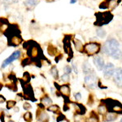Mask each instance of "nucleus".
Listing matches in <instances>:
<instances>
[{"label":"nucleus","mask_w":122,"mask_h":122,"mask_svg":"<svg viewBox=\"0 0 122 122\" xmlns=\"http://www.w3.org/2000/svg\"><path fill=\"white\" fill-rule=\"evenodd\" d=\"M102 51L106 56L112 57L114 60L122 59V50L120 49V43L116 38L107 39L102 47Z\"/></svg>","instance_id":"1"},{"label":"nucleus","mask_w":122,"mask_h":122,"mask_svg":"<svg viewBox=\"0 0 122 122\" xmlns=\"http://www.w3.org/2000/svg\"><path fill=\"white\" fill-rule=\"evenodd\" d=\"M95 16L97 17V20L95 22V25H105L107 23L112 20L113 15L110 12H103V13H98L95 14Z\"/></svg>","instance_id":"2"},{"label":"nucleus","mask_w":122,"mask_h":122,"mask_svg":"<svg viewBox=\"0 0 122 122\" xmlns=\"http://www.w3.org/2000/svg\"><path fill=\"white\" fill-rule=\"evenodd\" d=\"M84 81L86 86L90 89H95L98 86V76L94 72L86 75L84 77Z\"/></svg>","instance_id":"3"},{"label":"nucleus","mask_w":122,"mask_h":122,"mask_svg":"<svg viewBox=\"0 0 122 122\" xmlns=\"http://www.w3.org/2000/svg\"><path fill=\"white\" fill-rule=\"evenodd\" d=\"M100 48H101V46H100L99 43L97 42H89L83 46V49L85 50V51L87 53L89 56H94L97 53H99Z\"/></svg>","instance_id":"4"},{"label":"nucleus","mask_w":122,"mask_h":122,"mask_svg":"<svg viewBox=\"0 0 122 122\" xmlns=\"http://www.w3.org/2000/svg\"><path fill=\"white\" fill-rule=\"evenodd\" d=\"M109 103H105L107 105L108 109H111V112L116 114H122V105L118 101L112 99H107Z\"/></svg>","instance_id":"5"},{"label":"nucleus","mask_w":122,"mask_h":122,"mask_svg":"<svg viewBox=\"0 0 122 122\" xmlns=\"http://www.w3.org/2000/svg\"><path fill=\"white\" fill-rule=\"evenodd\" d=\"M116 71V67L112 63H107L103 69V76L105 79H110L114 75V72Z\"/></svg>","instance_id":"6"},{"label":"nucleus","mask_w":122,"mask_h":122,"mask_svg":"<svg viewBox=\"0 0 122 122\" xmlns=\"http://www.w3.org/2000/svg\"><path fill=\"white\" fill-rule=\"evenodd\" d=\"M20 51H14L12 53V54L8 58L6 59V60L3 61V64H2V68H5L6 67H7V65H9L10 64H11L12 62H14L15 60H18L19 57L20 56Z\"/></svg>","instance_id":"7"},{"label":"nucleus","mask_w":122,"mask_h":122,"mask_svg":"<svg viewBox=\"0 0 122 122\" xmlns=\"http://www.w3.org/2000/svg\"><path fill=\"white\" fill-rule=\"evenodd\" d=\"M113 81L119 88H122V68H116V71L112 76Z\"/></svg>","instance_id":"8"},{"label":"nucleus","mask_w":122,"mask_h":122,"mask_svg":"<svg viewBox=\"0 0 122 122\" xmlns=\"http://www.w3.org/2000/svg\"><path fill=\"white\" fill-rule=\"evenodd\" d=\"M93 63L99 71H103L104 66L106 64L104 59L102 56H94L93 58Z\"/></svg>","instance_id":"9"},{"label":"nucleus","mask_w":122,"mask_h":122,"mask_svg":"<svg viewBox=\"0 0 122 122\" xmlns=\"http://www.w3.org/2000/svg\"><path fill=\"white\" fill-rule=\"evenodd\" d=\"M82 72H83V73L85 75H88V74L94 72L92 67L90 66V64H89V61L88 60H86L83 63V64H82Z\"/></svg>","instance_id":"10"},{"label":"nucleus","mask_w":122,"mask_h":122,"mask_svg":"<svg viewBox=\"0 0 122 122\" xmlns=\"http://www.w3.org/2000/svg\"><path fill=\"white\" fill-rule=\"evenodd\" d=\"M38 0H25L24 2V4L25 7H27V9L32 10L36 7V5L38 4Z\"/></svg>","instance_id":"11"},{"label":"nucleus","mask_w":122,"mask_h":122,"mask_svg":"<svg viewBox=\"0 0 122 122\" xmlns=\"http://www.w3.org/2000/svg\"><path fill=\"white\" fill-rule=\"evenodd\" d=\"M58 90H60L61 92V94H64V95L68 96V95H69V94H70V88L68 85H63V86H61Z\"/></svg>","instance_id":"12"},{"label":"nucleus","mask_w":122,"mask_h":122,"mask_svg":"<svg viewBox=\"0 0 122 122\" xmlns=\"http://www.w3.org/2000/svg\"><path fill=\"white\" fill-rule=\"evenodd\" d=\"M118 116L117 114L114 113V112H109L106 115V119L105 121H109V122H112V121H115L117 119Z\"/></svg>","instance_id":"13"},{"label":"nucleus","mask_w":122,"mask_h":122,"mask_svg":"<svg viewBox=\"0 0 122 122\" xmlns=\"http://www.w3.org/2000/svg\"><path fill=\"white\" fill-rule=\"evenodd\" d=\"M96 34H97V36L99 37L100 38H103L106 37V35H107V33H106V31L104 30L102 28H99L96 30Z\"/></svg>","instance_id":"14"},{"label":"nucleus","mask_w":122,"mask_h":122,"mask_svg":"<svg viewBox=\"0 0 122 122\" xmlns=\"http://www.w3.org/2000/svg\"><path fill=\"white\" fill-rule=\"evenodd\" d=\"M42 103L44 106H50L52 103V100L48 96H45V97H43L42 99Z\"/></svg>","instance_id":"15"},{"label":"nucleus","mask_w":122,"mask_h":122,"mask_svg":"<svg viewBox=\"0 0 122 122\" xmlns=\"http://www.w3.org/2000/svg\"><path fill=\"white\" fill-rule=\"evenodd\" d=\"M51 74L52 75L53 77L55 79H59V72H58V69L56 66H53L51 69Z\"/></svg>","instance_id":"16"},{"label":"nucleus","mask_w":122,"mask_h":122,"mask_svg":"<svg viewBox=\"0 0 122 122\" xmlns=\"http://www.w3.org/2000/svg\"><path fill=\"white\" fill-rule=\"evenodd\" d=\"M37 118H38V120H39V121H45L46 120H47L48 117H47V114L44 113L42 112L39 113L38 115H37Z\"/></svg>","instance_id":"17"},{"label":"nucleus","mask_w":122,"mask_h":122,"mask_svg":"<svg viewBox=\"0 0 122 122\" xmlns=\"http://www.w3.org/2000/svg\"><path fill=\"white\" fill-rule=\"evenodd\" d=\"M64 72L65 74H68V75H70L72 72V67H70L69 65H66L64 68Z\"/></svg>","instance_id":"18"},{"label":"nucleus","mask_w":122,"mask_h":122,"mask_svg":"<svg viewBox=\"0 0 122 122\" xmlns=\"http://www.w3.org/2000/svg\"><path fill=\"white\" fill-rule=\"evenodd\" d=\"M15 103H16V102L15 101H11V100H10V101H8L7 103V109H11V108H13L15 107Z\"/></svg>","instance_id":"19"},{"label":"nucleus","mask_w":122,"mask_h":122,"mask_svg":"<svg viewBox=\"0 0 122 122\" xmlns=\"http://www.w3.org/2000/svg\"><path fill=\"white\" fill-rule=\"evenodd\" d=\"M24 119L25 121H26L27 122H29L32 121V114L30 112H26L24 115Z\"/></svg>","instance_id":"20"},{"label":"nucleus","mask_w":122,"mask_h":122,"mask_svg":"<svg viewBox=\"0 0 122 122\" xmlns=\"http://www.w3.org/2000/svg\"><path fill=\"white\" fill-rule=\"evenodd\" d=\"M59 107L57 105H51V107H49L48 110L51 112H55V113H57V112L59 111Z\"/></svg>","instance_id":"21"},{"label":"nucleus","mask_w":122,"mask_h":122,"mask_svg":"<svg viewBox=\"0 0 122 122\" xmlns=\"http://www.w3.org/2000/svg\"><path fill=\"white\" fill-rule=\"evenodd\" d=\"M98 111H99V112L100 114H104L106 112V111H107V107H106L104 105H101L98 107Z\"/></svg>","instance_id":"22"},{"label":"nucleus","mask_w":122,"mask_h":122,"mask_svg":"<svg viewBox=\"0 0 122 122\" xmlns=\"http://www.w3.org/2000/svg\"><path fill=\"white\" fill-rule=\"evenodd\" d=\"M30 61H31V59L30 58H26V59H24L22 60V62H21V64H22V66L25 67L26 65H28V64H30Z\"/></svg>","instance_id":"23"},{"label":"nucleus","mask_w":122,"mask_h":122,"mask_svg":"<svg viewBox=\"0 0 122 122\" xmlns=\"http://www.w3.org/2000/svg\"><path fill=\"white\" fill-rule=\"evenodd\" d=\"M61 79H62V81H68L70 79V75H68V74H65V73H64L62 75V76H61Z\"/></svg>","instance_id":"24"},{"label":"nucleus","mask_w":122,"mask_h":122,"mask_svg":"<svg viewBox=\"0 0 122 122\" xmlns=\"http://www.w3.org/2000/svg\"><path fill=\"white\" fill-rule=\"evenodd\" d=\"M74 98H75V99L76 101H80V100L81 99V94L80 92L75 93L74 94Z\"/></svg>","instance_id":"25"},{"label":"nucleus","mask_w":122,"mask_h":122,"mask_svg":"<svg viewBox=\"0 0 122 122\" xmlns=\"http://www.w3.org/2000/svg\"><path fill=\"white\" fill-rule=\"evenodd\" d=\"M72 70L75 72L76 74L78 73V69H77V66L76 65V64L74 62H72Z\"/></svg>","instance_id":"26"},{"label":"nucleus","mask_w":122,"mask_h":122,"mask_svg":"<svg viewBox=\"0 0 122 122\" xmlns=\"http://www.w3.org/2000/svg\"><path fill=\"white\" fill-rule=\"evenodd\" d=\"M3 1L7 3H18L20 0H3Z\"/></svg>","instance_id":"27"},{"label":"nucleus","mask_w":122,"mask_h":122,"mask_svg":"<svg viewBox=\"0 0 122 122\" xmlns=\"http://www.w3.org/2000/svg\"><path fill=\"white\" fill-rule=\"evenodd\" d=\"M23 107H24V108H25V110H29V108L31 107V105L29 103H24V105H23Z\"/></svg>","instance_id":"28"},{"label":"nucleus","mask_w":122,"mask_h":122,"mask_svg":"<svg viewBox=\"0 0 122 122\" xmlns=\"http://www.w3.org/2000/svg\"><path fill=\"white\" fill-rule=\"evenodd\" d=\"M5 101H6L5 98L3 97V95H0V103H5Z\"/></svg>","instance_id":"29"},{"label":"nucleus","mask_w":122,"mask_h":122,"mask_svg":"<svg viewBox=\"0 0 122 122\" xmlns=\"http://www.w3.org/2000/svg\"><path fill=\"white\" fill-rule=\"evenodd\" d=\"M76 2H77V0H70V3H72V4L76 3Z\"/></svg>","instance_id":"30"},{"label":"nucleus","mask_w":122,"mask_h":122,"mask_svg":"<svg viewBox=\"0 0 122 122\" xmlns=\"http://www.w3.org/2000/svg\"><path fill=\"white\" fill-rule=\"evenodd\" d=\"M2 88H3V85H2L1 83H0V90H1Z\"/></svg>","instance_id":"31"},{"label":"nucleus","mask_w":122,"mask_h":122,"mask_svg":"<svg viewBox=\"0 0 122 122\" xmlns=\"http://www.w3.org/2000/svg\"><path fill=\"white\" fill-rule=\"evenodd\" d=\"M119 122H122V118H121V120H120V121H119Z\"/></svg>","instance_id":"32"},{"label":"nucleus","mask_w":122,"mask_h":122,"mask_svg":"<svg viewBox=\"0 0 122 122\" xmlns=\"http://www.w3.org/2000/svg\"><path fill=\"white\" fill-rule=\"evenodd\" d=\"M8 122H15V121H9Z\"/></svg>","instance_id":"33"}]
</instances>
